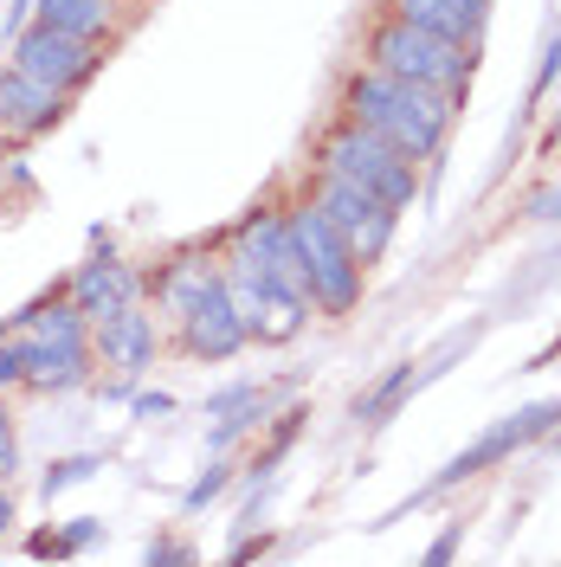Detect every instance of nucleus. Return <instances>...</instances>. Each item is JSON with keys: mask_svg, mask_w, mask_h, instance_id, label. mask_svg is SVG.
<instances>
[{"mask_svg": "<svg viewBox=\"0 0 561 567\" xmlns=\"http://www.w3.org/2000/svg\"><path fill=\"white\" fill-rule=\"evenodd\" d=\"M7 420H13V413H7V393H0V425H7Z\"/></svg>", "mask_w": 561, "mask_h": 567, "instance_id": "27", "label": "nucleus"}, {"mask_svg": "<svg viewBox=\"0 0 561 567\" xmlns=\"http://www.w3.org/2000/svg\"><path fill=\"white\" fill-rule=\"evenodd\" d=\"M310 168H323V175L349 181V187H361V194H375V200H387V207H414L420 200V162L407 155V148H394L387 136H375L368 123H355V116H336L323 136H316V162Z\"/></svg>", "mask_w": 561, "mask_h": 567, "instance_id": "3", "label": "nucleus"}, {"mask_svg": "<svg viewBox=\"0 0 561 567\" xmlns=\"http://www.w3.org/2000/svg\"><path fill=\"white\" fill-rule=\"evenodd\" d=\"M98 529H104V523H98V516H78V523H71V529H59V555H78V548H84V542H98Z\"/></svg>", "mask_w": 561, "mask_h": 567, "instance_id": "20", "label": "nucleus"}, {"mask_svg": "<svg viewBox=\"0 0 561 567\" xmlns=\"http://www.w3.org/2000/svg\"><path fill=\"white\" fill-rule=\"evenodd\" d=\"M13 529V491H7V477H0V535Z\"/></svg>", "mask_w": 561, "mask_h": 567, "instance_id": "26", "label": "nucleus"}, {"mask_svg": "<svg viewBox=\"0 0 561 567\" xmlns=\"http://www.w3.org/2000/svg\"><path fill=\"white\" fill-rule=\"evenodd\" d=\"M297 194H310L316 207H323V219L343 233L355 246V258L375 271L387 258V246H394V233H400V207H387V200H375V194H361V187H349V181L323 175V168H310L304 175V187Z\"/></svg>", "mask_w": 561, "mask_h": 567, "instance_id": "6", "label": "nucleus"}, {"mask_svg": "<svg viewBox=\"0 0 561 567\" xmlns=\"http://www.w3.org/2000/svg\"><path fill=\"white\" fill-rule=\"evenodd\" d=\"M65 297L98 322V317H110V310H123V303H142V297H149V271L130 265V258H116V251H98L91 265H78L65 278Z\"/></svg>", "mask_w": 561, "mask_h": 567, "instance_id": "12", "label": "nucleus"}, {"mask_svg": "<svg viewBox=\"0 0 561 567\" xmlns=\"http://www.w3.org/2000/svg\"><path fill=\"white\" fill-rule=\"evenodd\" d=\"M336 116L368 123L375 136H387L394 148H407L420 168L446 155V142H452V130H458V104L452 97H439V91H426V84H407V78L368 65V59L343 71Z\"/></svg>", "mask_w": 561, "mask_h": 567, "instance_id": "1", "label": "nucleus"}, {"mask_svg": "<svg viewBox=\"0 0 561 567\" xmlns=\"http://www.w3.org/2000/svg\"><path fill=\"white\" fill-rule=\"evenodd\" d=\"M91 354H98V368H110L116 381L149 374L155 354H162V317H155V303L142 297V303H123V310L98 317L91 322Z\"/></svg>", "mask_w": 561, "mask_h": 567, "instance_id": "9", "label": "nucleus"}, {"mask_svg": "<svg viewBox=\"0 0 561 567\" xmlns=\"http://www.w3.org/2000/svg\"><path fill=\"white\" fill-rule=\"evenodd\" d=\"M65 110H71V97L59 84H45V78H33V71H20V65L0 71V136L33 142L45 130H59Z\"/></svg>", "mask_w": 561, "mask_h": 567, "instance_id": "11", "label": "nucleus"}, {"mask_svg": "<svg viewBox=\"0 0 561 567\" xmlns=\"http://www.w3.org/2000/svg\"><path fill=\"white\" fill-rule=\"evenodd\" d=\"M529 219H561V181H555V187H542V194L529 200Z\"/></svg>", "mask_w": 561, "mask_h": 567, "instance_id": "21", "label": "nucleus"}, {"mask_svg": "<svg viewBox=\"0 0 561 567\" xmlns=\"http://www.w3.org/2000/svg\"><path fill=\"white\" fill-rule=\"evenodd\" d=\"M13 464H20V439H13V420L0 425V477H13Z\"/></svg>", "mask_w": 561, "mask_h": 567, "instance_id": "22", "label": "nucleus"}, {"mask_svg": "<svg viewBox=\"0 0 561 567\" xmlns=\"http://www.w3.org/2000/svg\"><path fill=\"white\" fill-rule=\"evenodd\" d=\"M284 219H290V246H297V265H304V284H310V310L329 322L355 317L361 290H368V265L355 258V246L323 219L310 194L284 200Z\"/></svg>", "mask_w": 561, "mask_h": 567, "instance_id": "4", "label": "nucleus"}, {"mask_svg": "<svg viewBox=\"0 0 561 567\" xmlns=\"http://www.w3.org/2000/svg\"><path fill=\"white\" fill-rule=\"evenodd\" d=\"M33 20L59 27V33H78L91 45H116L123 39V0H33Z\"/></svg>", "mask_w": 561, "mask_h": 567, "instance_id": "15", "label": "nucleus"}, {"mask_svg": "<svg viewBox=\"0 0 561 567\" xmlns=\"http://www.w3.org/2000/svg\"><path fill=\"white\" fill-rule=\"evenodd\" d=\"M91 471H98V458H65V464H52V471H45V496H59L65 484H84Z\"/></svg>", "mask_w": 561, "mask_h": 567, "instance_id": "18", "label": "nucleus"}, {"mask_svg": "<svg viewBox=\"0 0 561 567\" xmlns=\"http://www.w3.org/2000/svg\"><path fill=\"white\" fill-rule=\"evenodd\" d=\"M213 284H220V251H181V258H169V265L149 278V297H155L162 329H175V322L207 297Z\"/></svg>", "mask_w": 561, "mask_h": 567, "instance_id": "13", "label": "nucleus"}, {"mask_svg": "<svg viewBox=\"0 0 561 567\" xmlns=\"http://www.w3.org/2000/svg\"><path fill=\"white\" fill-rule=\"evenodd\" d=\"M381 13L407 20V27H426L439 39H458V45H484V20H491V0H381Z\"/></svg>", "mask_w": 561, "mask_h": 567, "instance_id": "14", "label": "nucleus"}, {"mask_svg": "<svg viewBox=\"0 0 561 567\" xmlns=\"http://www.w3.org/2000/svg\"><path fill=\"white\" fill-rule=\"evenodd\" d=\"M104 45H91V39H78V33H59V27H45V20H33L27 33L13 39V59L7 65H20V71H33V78H45V84H59L65 97H78L98 71H104Z\"/></svg>", "mask_w": 561, "mask_h": 567, "instance_id": "8", "label": "nucleus"}, {"mask_svg": "<svg viewBox=\"0 0 561 567\" xmlns=\"http://www.w3.org/2000/svg\"><path fill=\"white\" fill-rule=\"evenodd\" d=\"M149 561H194L187 542H149Z\"/></svg>", "mask_w": 561, "mask_h": 567, "instance_id": "24", "label": "nucleus"}, {"mask_svg": "<svg viewBox=\"0 0 561 567\" xmlns=\"http://www.w3.org/2000/svg\"><path fill=\"white\" fill-rule=\"evenodd\" d=\"M220 491H226V464H207V477H194V491H187V509H207Z\"/></svg>", "mask_w": 561, "mask_h": 567, "instance_id": "19", "label": "nucleus"}, {"mask_svg": "<svg viewBox=\"0 0 561 567\" xmlns=\"http://www.w3.org/2000/svg\"><path fill=\"white\" fill-rule=\"evenodd\" d=\"M561 425V393L555 400H536V406H523V413H510V420H497L478 445H465L439 477H432V491L426 496H439V491H458V484H471V477H484V471H497L503 458H517L523 445H536V439H549Z\"/></svg>", "mask_w": 561, "mask_h": 567, "instance_id": "7", "label": "nucleus"}, {"mask_svg": "<svg viewBox=\"0 0 561 567\" xmlns=\"http://www.w3.org/2000/svg\"><path fill=\"white\" fill-rule=\"evenodd\" d=\"M304 420H310V406H290V413H284V420H278V432L265 439V452H258V464H252V471H272V464H278L284 452H290V439L304 432Z\"/></svg>", "mask_w": 561, "mask_h": 567, "instance_id": "17", "label": "nucleus"}, {"mask_svg": "<svg viewBox=\"0 0 561 567\" xmlns=\"http://www.w3.org/2000/svg\"><path fill=\"white\" fill-rule=\"evenodd\" d=\"M169 406H175L169 393H136V413H169Z\"/></svg>", "mask_w": 561, "mask_h": 567, "instance_id": "25", "label": "nucleus"}, {"mask_svg": "<svg viewBox=\"0 0 561 567\" xmlns=\"http://www.w3.org/2000/svg\"><path fill=\"white\" fill-rule=\"evenodd\" d=\"M414 388H420V361H400V368H394L387 381H375V388H368L361 400H355V420H361V425L394 420V406H400V400H407Z\"/></svg>", "mask_w": 561, "mask_h": 567, "instance_id": "16", "label": "nucleus"}, {"mask_svg": "<svg viewBox=\"0 0 561 567\" xmlns=\"http://www.w3.org/2000/svg\"><path fill=\"white\" fill-rule=\"evenodd\" d=\"M175 349L187 354V361H233L239 349H252V329L239 322L233 297H226V284H213L207 297L175 322Z\"/></svg>", "mask_w": 561, "mask_h": 567, "instance_id": "10", "label": "nucleus"}, {"mask_svg": "<svg viewBox=\"0 0 561 567\" xmlns=\"http://www.w3.org/2000/svg\"><path fill=\"white\" fill-rule=\"evenodd\" d=\"M13 349H20V368H27V388L33 393H71L98 374V354H91V317L71 303L65 290L45 297L33 310L7 322Z\"/></svg>", "mask_w": 561, "mask_h": 567, "instance_id": "2", "label": "nucleus"}, {"mask_svg": "<svg viewBox=\"0 0 561 567\" xmlns=\"http://www.w3.org/2000/svg\"><path fill=\"white\" fill-rule=\"evenodd\" d=\"M361 59L394 71V78H407V84H426V91H439L452 104L471 97V71H478V52L471 45L439 39V33H426V27H407L394 13H375V27L361 39Z\"/></svg>", "mask_w": 561, "mask_h": 567, "instance_id": "5", "label": "nucleus"}, {"mask_svg": "<svg viewBox=\"0 0 561 567\" xmlns=\"http://www.w3.org/2000/svg\"><path fill=\"white\" fill-rule=\"evenodd\" d=\"M458 535H465V523H452V529L439 535V542L426 548V561H452V555H458Z\"/></svg>", "mask_w": 561, "mask_h": 567, "instance_id": "23", "label": "nucleus"}]
</instances>
